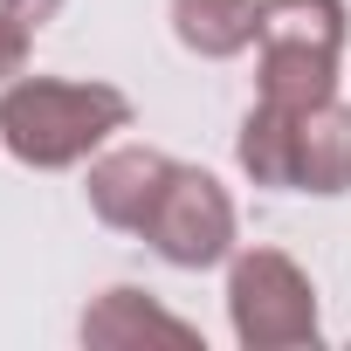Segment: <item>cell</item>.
<instances>
[{
  "label": "cell",
  "mask_w": 351,
  "mask_h": 351,
  "mask_svg": "<svg viewBox=\"0 0 351 351\" xmlns=\"http://www.w3.org/2000/svg\"><path fill=\"white\" fill-rule=\"evenodd\" d=\"M172 35L200 62H228L255 49L262 35V0H172Z\"/></svg>",
  "instance_id": "6"
},
{
  "label": "cell",
  "mask_w": 351,
  "mask_h": 351,
  "mask_svg": "<svg viewBox=\"0 0 351 351\" xmlns=\"http://www.w3.org/2000/svg\"><path fill=\"white\" fill-rule=\"evenodd\" d=\"M165 180H172V158H165V152H152V145H117V152H104V158L90 165V186H83V193H90V214H97L104 228L145 234V221H152Z\"/></svg>",
  "instance_id": "4"
},
{
  "label": "cell",
  "mask_w": 351,
  "mask_h": 351,
  "mask_svg": "<svg viewBox=\"0 0 351 351\" xmlns=\"http://www.w3.org/2000/svg\"><path fill=\"white\" fill-rule=\"evenodd\" d=\"M296 193H351V104H317L296 117Z\"/></svg>",
  "instance_id": "5"
},
{
  "label": "cell",
  "mask_w": 351,
  "mask_h": 351,
  "mask_svg": "<svg viewBox=\"0 0 351 351\" xmlns=\"http://www.w3.org/2000/svg\"><path fill=\"white\" fill-rule=\"evenodd\" d=\"M145 337H165V344H200V330L186 317L158 310L152 296L138 289H104L90 310H83V344H145Z\"/></svg>",
  "instance_id": "7"
},
{
  "label": "cell",
  "mask_w": 351,
  "mask_h": 351,
  "mask_svg": "<svg viewBox=\"0 0 351 351\" xmlns=\"http://www.w3.org/2000/svg\"><path fill=\"white\" fill-rule=\"evenodd\" d=\"M234 152H241V172L255 186H296V110H276L255 97Z\"/></svg>",
  "instance_id": "10"
},
{
  "label": "cell",
  "mask_w": 351,
  "mask_h": 351,
  "mask_svg": "<svg viewBox=\"0 0 351 351\" xmlns=\"http://www.w3.org/2000/svg\"><path fill=\"white\" fill-rule=\"evenodd\" d=\"M228 324L248 351L317 344V289L282 248H241L228 262Z\"/></svg>",
  "instance_id": "2"
},
{
  "label": "cell",
  "mask_w": 351,
  "mask_h": 351,
  "mask_svg": "<svg viewBox=\"0 0 351 351\" xmlns=\"http://www.w3.org/2000/svg\"><path fill=\"white\" fill-rule=\"evenodd\" d=\"M8 8H14L28 28H42V21H56V14H62V0H8Z\"/></svg>",
  "instance_id": "12"
},
{
  "label": "cell",
  "mask_w": 351,
  "mask_h": 351,
  "mask_svg": "<svg viewBox=\"0 0 351 351\" xmlns=\"http://www.w3.org/2000/svg\"><path fill=\"white\" fill-rule=\"evenodd\" d=\"M344 0H262V49H317V56H344Z\"/></svg>",
  "instance_id": "8"
},
{
  "label": "cell",
  "mask_w": 351,
  "mask_h": 351,
  "mask_svg": "<svg viewBox=\"0 0 351 351\" xmlns=\"http://www.w3.org/2000/svg\"><path fill=\"white\" fill-rule=\"evenodd\" d=\"M28 42H35V28L0 0V83H14V76H28Z\"/></svg>",
  "instance_id": "11"
},
{
  "label": "cell",
  "mask_w": 351,
  "mask_h": 351,
  "mask_svg": "<svg viewBox=\"0 0 351 351\" xmlns=\"http://www.w3.org/2000/svg\"><path fill=\"white\" fill-rule=\"evenodd\" d=\"M337 97V56L317 49H262V104L276 110H317Z\"/></svg>",
  "instance_id": "9"
},
{
  "label": "cell",
  "mask_w": 351,
  "mask_h": 351,
  "mask_svg": "<svg viewBox=\"0 0 351 351\" xmlns=\"http://www.w3.org/2000/svg\"><path fill=\"white\" fill-rule=\"evenodd\" d=\"M124 124H131V97L110 90V83H69V76H14V83H0V145L35 172L83 165Z\"/></svg>",
  "instance_id": "1"
},
{
  "label": "cell",
  "mask_w": 351,
  "mask_h": 351,
  "mask_svg": "<svg viewBox=\"0 0 351 351\" xmlns=\"http://www.w3.org/2000/svg\"><path fill=\"white\" fill-rule=\"evenodd\" d=\"M145 241L172 262V269H214L234 255V200L214 172L200 165H172V180L145 221Z\"/></svg>",
  "instance_id": "3"
}]
</instances>
